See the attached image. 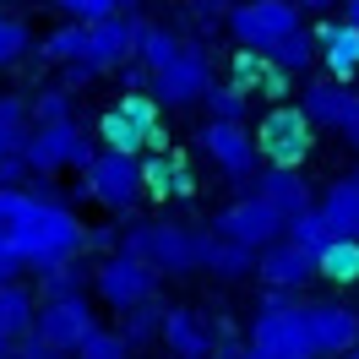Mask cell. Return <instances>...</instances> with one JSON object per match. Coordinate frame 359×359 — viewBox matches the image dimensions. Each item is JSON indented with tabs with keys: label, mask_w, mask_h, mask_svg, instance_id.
I'll list each match as a JSON object with an SVG mask.
<instances>
[{
	"label": "cell",
	"mask_w": 359,
	"mask_h": 359,
	"mask_svg": "<svg viewBox=\"0 0 359 359\" xmlns=\"http://www.w3.org/2000/svg\"><path fill=\"white\" fill-rule=\"evenodd\" d=\"M6 240H11V250H17L22 267L49 272V267H60V262H76V256H82L88 224L71 212V202H39V196H33V212H27Z\"/></svg>",
	"instance_id": "1"
},
{
	"label": "cell",
	"mask_w": 359,
	"mask_h": 359,
	"mask_svg": "<svg viewBox=\"0 0 359 359\" xmlns=\"http://www.w3.org/2000/svg\"><path fill=\"white\" fill-rule=\"evenodd\" d=\"M120 250L147 262L158 278H180V272H202V250H196V229L175 224V218H147V224L120 229Z\"/></svg>",
	"instance_id": "2"
},
{
	"label": "cell",
	"mask_w": 359,
	"mask_h": 359,
	"mask_svg": "<svg viewBox=\"0 0 359 359\" xmlns=\"http://www.w3.org/2000/svg\"><path fill=\"white\" fill-rule=\"evenodd\" d=\"M93 158H98V142L88 136V126L82 120H60V126H33L22 142V163H27V175H39V180H55V175H66V169H88Z\"/></svg>",
	"instance_id": "3"
},
{
	"label": "cell",
	"mask_w": 359,
	"mask_h": 359,
	"mask_svg": "<svg viewBox=\"0 0 359 359\" xmlns=\"http://www.w3.org/2000/svg\"><path fill=\"white\" fill-rule=\"evenodd\" d=\"M250 136H256L262 163H283V169H305V158H311V147H316V126L305 120V109H299L294 98L267 104L262 120L250 126Z\"/></svg>",
	"instance_id": "4"
},
{
	"label": "cell",
	"mask_w": 359,
	"mask_h": 359,
	"mask_svg": "<svg viewBox=\"0 0 359 359\" xmlns=\"http://www.w3.org/2000/svg\"><path fill=\"white\" fill-rule=\"evenodd\" d=\"M212 88V49L202 39H180V49L153 71V98L163 109H191V104H202V93Z\"/></svg>",
	"instance_id": "5"
},
{
	"label": "cell",
	"mask_w": 359,
	"mask_h": 359,
	"mask_svg": "<svg viewBox=\"0 0 359 359\" xmlns=\"http://www.w3.org/2000/svg\"><path fill=\"white\" fill-rule=\"evenodd\" d=\"M71 196H82V202H98L104 212H136V202H142V169H136V158L126 153H98L76 175V185H71Z\"/></svg>",
	"instance_id": "6"
},
{
	"label": "cell",
	"mask_w": 359,
	"mask_h": 359,
	"mask_svg": "<svg viewBox=\"0 0 359 359\" xmlns=\"http://www.w3.org/2000/svg\"><path fill=\"white\" fill-rule=\"evenodd\" d=\"M224 27H229V39H234V49L267 55L278 39H289L294 27H305V11L289 6V0H234Z\"/></svg>",
	"instance_id": "7"
},
{
	"label": "cell",
	"mask_w": 359,
	"mask_h": 359,
	"mask_svg": "<svg viewBox=\"0 0 359 359\" xmlns=\"http://www.w3.org/2000/svg\"><path fill=\"white\" fill-rule=\"evenodd\" d=\"M245 343L262 359H321L316 343H311V321H305V305H299V299L278 305V311H256Z\"/></svg>",
	"instance_id": "8"
},
{
	"label": "cell",
	"mask_w": 359,
	"mask_h": 359,
	"mask_svg": "<svg viewBox=\"0 0 359 359\" xmlns=\"http://www.w3.org/2000/svg\"><path fill=\"white\" fill-rule=\"evenodd\" d=\"M158 278L147 262H136V256H126V250H114V256H98V267H93V294L109 305L114 316L131 311V305H147V299H158Z\"/></svg>",
	"instance_id": "9"
},
{
	"label": "cell",
	"mask_w": 359,
	"mask_h": 359,
	"mask_svg": "<svg viewBox=\"0 0 359 359\" xmlns=\"http://www.w3.org/2000/svg\"><path fill=\"white\" fill-rule=\"evenodd\" d=\"M196 142H202L207 163H212V169H218L224 180H234L240 191H245L250 175L262 169L256 136H250V126H240V120H207L202 131H196Z\"/></svg>",
	"instance_id": "10"
},
{
	"label": "cell",
	"mask_w": 359,
	"mask_h": 359,
	"mask_svg": "<svg viewBox=\"0 0 359 359\" xmlns=\"http://www.w3.org/2000/svg\"><path fill=\"white\" fill-rule=\"evenodd\" d=\"M207 229H218L224 240H234V245H245V250H267L272 240H283V218L262 196H250V191H240L224 212H212Z\"/></svg>",
	"instance_id": "11"
},
{
	"label": "cell",
	"mask_w": 359,
	"mask_h": 359,
	"mask_svg": "<svg viewBox=\"0 0 359 359\" xmlns=\"http://www.w3.org/2000/svg\"><path fill=\"white\" fill-rule=\"evenodd\" d=\"M33 332L55 343V348H66L76 354L93 332H98V311H93L88 294H66V299H39V321H33Z\"/></svg>",
	"instance_id": "12"
},
{
	"label": "cell",
	"mask_w": 359,
	"mask_h": 359,
	"mask_svg": "<svg viewBox=\"0 0 359 359\" xmlns=\"http://www.w3.org/2000/svg\"><path fill=\"white\" fill-rule=\"evenodd\" d=\"M142 33H147V17H136V11H120V17H104V22L88 27V49H82V60L104 71H120L126 60H136V44H142Z\"/></svg>",
	"instance_id": "13"
},
{
	"label": "cell",
	"mask_w": 359,
	"mask_h": 359,
	"mask_svg": "<svg viewBox=\"0 0 359 359\" xmlns=\"http://www.w3.org/2000/svg\"><path fill=\"white\" fill-rule=\"evenodd\" d=\"M245 191H250V196H262V202H267L272 212L283 218V224L316 207V185H311V175H305V169H283V163H262V169L250 175Z\"/></svg>",
	"instance_id": "14"
},
{
	"label": "cell",
	"mask_w": 359,
	"mask_h": 359,
	"mask_svg": "<svg viewBox=\"0 0 359 359\" xmlns=\"http://www.w3.org/2000/svg\"><path fill=\"white\" fill-rule=\"evenodd\" d=\"M305 321H311V343L321 359H343L359 343V305L348 299H316L305 305Z\"/></svg>",
	"instance_id": "15"
},
{
	"label": "cell",
	"mask_w": 359,
	"mask_h": 359,
	"mask_svg": "<svg viewBox=\"0 0 359 359\" xmlns=\"http://www.w3.org/2000/svg\"><path fill=\"white\" fill-rule=\"evenodd\" d=\"M136 169H142V202H185L196 191V175H191L185 153H175V147L142 153Z\"/></svg>",
	"instance_id": "16"
},
{
	"label": "cell",
	"mask_w": 359,
	"mask_h": 359,
	"mask_svg": "<svg viewBox=\"0 0 359 359\" xmlns=\"http://www.w3.org/2000/svg\"><path fill=\"white\" fill-rule=\"evenodd\" d=\"M299 109H305V120H311L316 131H343V120L359 109V93H354V82H332V76H311L305 82V93L294 98Z\"/></svg>",
	"instance_id": "17"
},
{
	"label": "cell",
	"mask_w": 359,
	"mask_h": 359,
	"mask_svg": "<svg viewBox=\"0 0 359 359\" xmlns=\"http://www.w3.org/2000/svg\"><path fill=\"white\" fill-rule=\"evenodd\" d=\"M316 33V66L327 71L332 82H354L359 76V33L343 17H321L311 27Z\"/></svg>",
	"instance_id": "18"
},
{
	"label": "cell",
	"mask_w": 359,
	"mask_h": 359,
	"mask_svg": "<svg viewBox=\"0 0 359 359\" xmlns=\"http://www.w3.org/2000/svg\"><path fill=\"white\" fill-rule=\"evenodd\" d=\"M158 343H169V354H175V359H212L218 327H212L202 311H191V305H169V311H163V332H158Z\"/></svg>",
	"instance_id": "19"
},
{
	"label": "cell",
	"mask_w": 359,
	"mask_h": 359,
	"mask_svg": "<svg viewBox=\"0 0 359 359\" xmlns=\"http://www.w3.org/2000/svg\"><path fill=\"white\" fill-rule=\"evenodd\" d=\"M256 278H262L267 289H289V294H299V289L316 278V262H311L299 245H289V240H272L267 250H256Z\"/></svg>",
	"instance_id": "20"
},
{
	"label": "cell",
	"mask_w": 359,
	"mask_h": 359,
	"mask_svg": "<svg viewBox=\"0 0 359 359\" xmlns=\"http://www.w3.org/2000/svg\"><path fill=\"white\" fill-rule=\"evenodd\" d=\"M229 82L245 88L250 98H272V104L289 98V76L272 71V60H267V55H256V49H234V55H229Z\"/></svg>",
	"instance_id": "21"
},
{
	"label": "cell",
	"mask_w": 359,
	"mask_h": 359,
	"mask_svg": "<svg viewBox=\"0 0 359 359\" xmlns=\"http://www.w3.org/2000/svg\"><path fill=\"white\" fill-rule=\"evenodd\" d=\"M33 321H39V294L27 283H6L0 289V359L17 354V343L33 332Z\"/></svg>",
	"instance_id": "22"
},
{
	"label": "cell",
	"mask_w": 359,
	"mask_h": 359,
	"mask_svg": "<svg viewBox=\"0 0 359 359\" xmlns=\"http://www.w3.org/2000/svg\"><path fill=\"white\" fill-rule=\"evenodd\" d=\"M196 250H202V272H212V278H250L256 272V250L234 245V240H224L218 229H196Z\"/></svg>",
	"instance_id": "23"
},
{
	"label": "cell",
	"mask_w": 359,
	"mask_h": 359,
	"mask_svg": "<svg viewBox=\"0 0 359 359\" xmlns=\"http://www.w3.org/2000/svg\"><path fill=\"white\" fill-rule=\"evenodd\" d=\"M267 60H272V71H283L289 82H311V71H316V33H311V27H294L289 39H278V44L267 49Z\"/></svg>",
	"instance_id": "24"
},
{
	"label": "cell",
	"mask_w": 359,
	"mask_h": 359,
	"mask_svg": "<svg viewBox=\"0 0 359 359\" xmlns=\"http://www.w3.org/2000/svg\"><path fill=\"white\" fill-rule=\"evenodd\" d=\"M316 207L327 212V224L343 234V240H359V185L348 175H337L321 196H316Z\"/></svg>",
	"instance_id": "25"
},
{
	"label": "cell",
	"mask_w": 359,
	"mask_h": 359,
	"mask_svg": "<svg viewBox=\"0 0 359 359\" xmlns=\"http://www.w3.org/2000/svg\"><path fill=\"white\" fill-rule=\"evenodd\" d=\"M93 142H98V153H126V158H142V153H147V136H142V126H131V120L114 109V104L98 114V120H93Z\"/></svg>",
	"instance_id": "26"
},
{
	"label": "cell",
	"mask_w": 359,
	"mask_h": 359,
	"mask_svg": "<svg viewBox=\"0 0 359 359\" xmlns=\"http://www.w3.org/2000/svg\"><path fill=\"white\" fill-rule=\"evenodd\" d=\"M283 240H289V245H299L311 262H321V256H327L343 234L327 224V212H321V207H311V212H299V218H289V224H283Z\"/></svg>",
	"instance_id": "27"
},
{
	"label": "cell",
	"mask_w": 359,
	"mask_h": 359,
	"mask_svg": "<svg viewBox=\"0 0 359 359\" xmlns=\"http://www.w3.org/2000/svg\"><path fill=\"white\" fill-rule=\"evenodd\" d=\"M33 131L27 93H0V158H22V142Z\"/></svg>",
	"instance_id": "28"
},
{
	"label": "cell",
	"mask_w": 359,
	"mask_h": 359,
	"mask_svg": "<svg viewBox=\"0 0 359 359\" xmlns=\"http://www.w3.org/2000/svg\"><path fill=\"white\" fill-rule=\"evenodd\" d=\"M163 311L169 305H158V299H147V305H131V311H120V327L114 332L126 337V348H147V343H158V332H163Z\"/></svg>",
	"instance_id": "29"
},
{
	"label": "cell",
	"mask_w": 359,
	"mask_h": 359,
	"mask_svg": "<svg viewBox=\"0 0 359 359\" xmlns=\"http://www.w3.org/2000/svg\"><path fill=\"white\" fill-rule=\"evenodd\" d=\"M27 120H33V126H60V120H76V93L60 88V82H44L39 93H27Z\"/></svg>",
	"instance_id": "30"
},
{
	"label": "cell",
	"mask_w": 359,
	"mask_h": 359,
	"mask_svg": "<svg viewBox=\"0 0 359 359\" xmlns=\"http://www.w3.org/2000/svg\"><path fill=\"white\" fill-rule=\"evenodd\" d=\"M82 49H88V27L82 22H60L55 33H44L33 55L44 60V66H66V60H82Z\"/></svg>",
	"instance_id": "31"
},
{
	"label": "cell",
	"mask_w": 359,
	"mask_h": 359,
	"mask_svg": "<svg viewBox=\"0 0 359 359\" xmlns=\"http://www.w3.org/2000/svg\"><path fill=\"white\" fill-rule=\"evenodd\" d=\"M202 109H207V120H240V126H245L250 120V93L234 88L229 76H212V88L202 93Z\"/></svg>",
	"instance_id": "32"
},
{
	"label": "cell",
	"mask_w": 359,
	"mask_h": 359,
	"mask_svg": "<svg viewBox=\"0 0 359 359\" xmlns=\"http://www.w3.org/2000/svg\"><path fill=\"white\" fill-rule=\"evenodd\" d=\"M316 278H327L337 289H354L359 283V240H337V245L316 262Z\"/></svg>",
	"instance_id": "33"
},
{
	"label": "cell",
	"mask_w": 359,
	"mask_h": 359,
	"mask_svg": "<svg viewBox=\"0 0 359 359\" xmlns=\"http://www.w3.org/2000/svg\"><path fill=\"white\" fill-rule=\"evenodd\" d=\"M39 299H66V294H88V267H82V256L76 262H60V267L39 272Z\"/></svg>",
	"instance_id": "34"
},
{
	"label": "cell",
	"mask_w": 359,
	"mask_h": 359,
	"mask_svg": "<svg viewBox=\"0 0 359 359\" xmlns=\"http://www.w3.org/2000/svg\"><path fill=\"white\" fill-rule=\"evenodd\" d=\"M27 55H33V27L17 11H0V71L22 66Z\"/></svg>",
	"instance_id": "35"
},
{
	"label": "cell",
	"mask_w": 359,
	"mask_h": 359,
	"mask_svg": "<svg viewBox=\"0 0 359 359\" xmlns=\"http://www.w3.org/2000/svg\"><path fill=\"white\" fill-rule=\"evenodd\" d=\"M175 49H180V33H175V27H158V22H147L142 44H136V60H142L147 71H158L163 60H169V55H175Z\"/></svg>",
	"instance_id": "36"
},
{
	"label": "cell",
	"mask_w": 359,
	"mask_h": 359,
	"mask_svg": "<svg viewBox=\"0 0 359 359\" xmlns=\"http://www.w3.org/2000/svg\"><path fill=\"white\" fill-rule=\"evenodd\" d=\"M55 11H60V22H104V17H120V0H55Z\"/></svg>",
	"instance_id": "37"
},
{
	"label": "cell",
	"mask_w": 359,
	"mask_h": 359,
	"mask_svg": "<svg viewBox=\"0 0 359 359\" xmlns=\"http://www.w3.org/2000/svg\"><path fill=\"white\" fill-rule=\"evenodd\" d=\"M71 359H131V348H126V337L120 332H109V327H98V332L76 348Z\"/></svg>",
	"instance_id": "38"
},
{
	"label": "cell",
	"mask_w": 359,
	"mask_h": 359,
	"mask_svg": "<svg viewBox=\"0 0 359 359\" xmlns=\"http://www.w3.org/2000/svg\"><path fill=\"white\" fill-rule=\"evenodd\" d=\"M27 212H33V191H27V185H11V191H0V234H11V229L27 218Z\"/></svg>",
	"instance_id": "39"
},
{
	"label": "cell",
	"mask_w": 359,
	"mask_h": 359,
	"mask_svg": "<svg viewBox=\"0 0 359 359\" xmlns=\"http://www.w3.org/2000/svg\"><path fill=\"white\" fill-rule=\"evenodd\" d=\"M93 82H104V71L93 66V60H66V66H60V88L82 93V88H93Z\"/></svg>",
	"instance_id": "40"
},
{
	"label": "cell",
	"mask_w": 359,
	"mask_h": 359,
	"mask_svg": "<svg viewBox=\"0 0 359 359\" xmlns=\"http://www.w3.org/2000/svg\"><path fill=\"white\" fill-rule=\"evenodd\" d=\"M229 6H234V0H185L191 22L202 27V33H207V27H218V22H224V17H229Z\"/></svg>",
	"instance_id": "41"
},
{
	"label": "cell",
	"mask_w": 359,
	"mask_h": 359,
	"mask_svg": "<svg viewBox=\"0 0 359 359\" xmlns=\"http://www.w3.org/2000/svg\"><path fill=\"white\" fill-rule=\"evenodd\" d=\"M11 359H71V354H66V348H55V343H44L39 332H27L22 343H17V354H11Z\"/></svg>",
	"instance_id": "42"
},
{
	"label": "cell",
	"mask_w": 359,
	"mask_h": 359,
	"mask_svg": "<svg viewBox=\"0 0 359 359\" xmlns=\"http://www.w3.org/2000/svg\"><path fill=\"white\" fill-rule=\"evenodd\" d=\"M82 250L114 256V250H120V224H93V229H88V245H82Z\"/></svg>",
	"instance_id": "43"
},
{
	"label": "cell",
	"mask_w": 359,
	"mask_h": 359,
	"mask_svg": "<svg viewBox=\"0 0 359 359\" xmlns=\"http://www.w3.org/2000/svg\"><path fill=\"white\" fill-rule=\"evenodd\" d=\"M114 76H120V93H147V88H153V71L142 66V60H126Z\"/></svg>",
	"instance_id": "44"
},
{
	"label": "cell",
	"mask_w": 359,
	"mask_h": 359,
	"mask_svg": "<svg viewBox=\"0 0 359 359\" xmlns=\"http://www.w3.org/2000/svg\"><path fill=\"white\" fill-rule=\"evenodd\" d=\"M17 272H22V262H17V250H11V240L0 234V289H6V283H17Z\"/></svg>",
	"instance_id": "45"
},
{
	"label": "cell",
	"mask_w": 359,
	"mask_h": 359,
	"mask_svg": "<svg viewBox=\"0 0 359 359\" xmlns=\"http://www.w3.org/2000/svg\"><path fill=\"white\" fill-rule=\"evenodd\" d=\"M11 185H27V163L22 158H0V191H11Z\"/></svg>",
	"instance_id": "46"
},
{
	"label": "cell",
	"mask_w": 359,
	"mask_h": 359,
	"mask_svg": "<svg viewBox=\"0 0 359 359\" xmlns=\"http://www.w3.org/2000/svg\"><path fill=\"white\" fill-rule=\"evenodd\" d=\"M337 136H343V147H348V153H359V109L343 120V131H337Z\"/></svg>",
	"instance_id": "47"
},
{
	"label": "cell",
	"mask_w": 359,
	"mask_h": 359,
	"mask_svg": "<svg viewBox=\"0 0 359 359\" xmlns=\"http://www.w3.org/2000/svg\"><path fill=\"white\" fill-rule=\"evenodd\" d=\"M337 6H343V22L359 33V0H337Z\"/></svg>",
	"instance_id": "48"
},
{
	"label": "cell",
	"mask_w": 359,
	"mask_h": 359,
	"mask_svg": "<svg viewBox=\"0 0 359 359\" xmlns=\"http://www.w3.org/2000/svg\"><path fill=\"white\" fill-rule=\"evenodd\" d=\"M289 6H299V11H332L337 0H289Z\"/></svg>",
	"instance_id": "49"
},
{
	"label": "cell",
	"mask_w": 359,
	"mask_h": 359,
	"mask_svg": "<svg viewBox=\"0 0 359 359\" xmlns=\"http://www.w3.org/2000/svg\"><path fill=\"white\" fill-rule=\"evenodd\" d=\"M234 359H262V354H256V348H250V343H245V348H240V354H234Z\"/></svg>",
	"instance_id": "50"
},
{
	"label": "cell",
	"mask_w": 359,
	"mask_h": 359,
	"mask_svg": "<svg viewBox=\"0 0 359 359\" xmlns=\"http://www.w3.org/2000/svg\"><path fill=\"white\" fill-rule=\"evenodd\" d=\"M136 6H142V0H120V11H136Z\"/></svg>",
	"instance_id": "51"
},
{
	"label": "cell",
	"mask_w": 359,
	"mask_h": 359,
	"mask_svg": "<svg viewBox=\"0 0 359 359\" xmlns=\"http://www.w3.org/2000/svg\"><path fill=\"white\" fill-rule=\"evenodd\" d=\"M343 359H359V343H354V348H348V354H343Z\"/></svg>",
	"instance_id": "52"
},
{
	"label": "cell",
	"mask_w": 359,
	"mask_h": 359,
	"mask_svg": "<svg viewBox=\"0 0 359 359\" xmlns=\"http://www.w3.org/2000/svg\"><path fill=\"white\" fill-rule=\"evenodd\" d=\"M348 180H354V185H359V169H348Z\"/></svg>",
	"instance_id": "53"
},
{
	"label": "cell",
	"mask_w": 359,
	"mask_h": 359,
	"mask_svg": "<svg viewBox=\"0 0 359 359\" xmlns=\"http://www.w3.org/2000/svg\"><path fill=\"white\" fill-rule=\"evenodd\" d=\"M0 11H6V0H0Z\"/></svg>",
	"instance_id": "54"
}]
</instances>
